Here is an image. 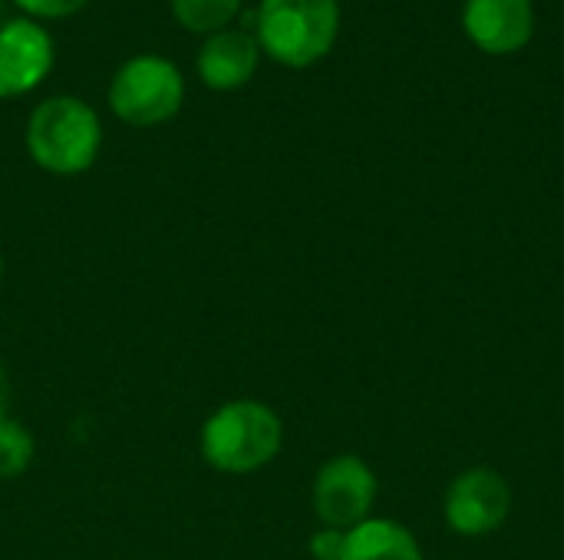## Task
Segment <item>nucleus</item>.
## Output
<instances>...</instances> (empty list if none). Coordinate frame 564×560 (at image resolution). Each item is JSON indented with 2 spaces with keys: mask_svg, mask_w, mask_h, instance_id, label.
<instances>
[{
  "mask_svg": "<svg viewBox=\"0 0 564 560\" xmlns=\"http://www.w3.org/2000/svg\"><path fill=\"white\" fill-rule=\"evenodd\" d=\"M284 446L281 416L261 399L221 403L198 432L202 459L221 475H251L278 459Z\"/></svg>",
  "mask_w": 564,
  "mask_h": 560,
  "instance_id": "obj_1",
  "label": "nucleus"
},
{
  "mask_svg": "<svg viewBox=\"0 0 564 560\" xmlns=\"http://www.w3.org/2000/svg\"><path fill=\"white\" fill-rule=\"evenodd\" d=\"M30 158L50 175H83L96 165L102 149L99 112L79 96H50L36 102L23 132Z\"/></svg>",
  "mask_w": 564,
  "mask_h": 560,
  "instance_id": "obj_2",
  "label": "nucleus"
},
{
  "mask_svg": "<svg viewBox=\"0 0 564 560\" xmlns=\"http://www.w3.org/2000/svg\"><path fill=\"white\" fill-rule=\"evenodd\" d=\"M340 33V0H261L254 40L261 53L288 69L324 59Z\"/></svg>",
  "mask_w": 564,
  "mask_h": 560,
  "instance_id": "obj_3",
  "label": "nucleus"
},
{
  "mask_svg": "<svg viewBox=\"0 0 564 560\" xmlns=\"http://www.w3.org/2000/svg\"><path fill=\"white\" fill-rule=\"evenodd\" d=\"M185 106L182 69L159 53L129 56L109 79V109L132 129L172 122Z\"/></svg>",
  "mask_w": 564,
  "mask_h": 560,
  "instance_id": "obj_4",
  "label": "nucleus"
},
{
  "mask_svg": "<svg viewBox=\"0 0 564 560\" xmlns=\"http://www.w3.org/2000/svg\"><path fill=\"white\" fill-rule=\"evenodd\" d=\"M380 495L377 472L360 455H334L314 475V515L324 528L350 531L360 521L373 518V505Z\"/></svg>",
  "mask_w": 564,
  "mask_h": 560,
  "instance_id": "obj_5",
  "label": "nucleus"
},
{
  "mask_svg": "<svg viewBox=\"0 0 564 560\" xmlns=\"http://www.w3.org/2000/svg\"><path fill=\"white\" fill-rule=\"evenodd\" d=\"M512 502V485L499 469L473 465L449 482L443 495V518L459 538H489L509 521Z\"/></svg>",
  "mask_w": 564,
  "mask_h": 560,
  "instance_id": "obj_6",
  "label": "nucleus"
},
{
  "mask_svg": "<svg viewBox=\"0 0 564 560\" xmlns=\"http://www.w3.org/2000/svg\"><path fill=\"white\" fill-rule=\"evenodd\" d=\"M56 63V46L40 20L13 17L0 23V99H20L43 86Z\"/></svg>",
  "mask_w": 564,
  "mask_h": 560,
  "instance_id": "obj_7",
  "label": "nucleus"
},
{
  "mask_svg": "<svg viewBox=\"0 0 564 560\" xmlns=\"http://www.w3.org/2000/svg\"><path fill=\"white\" fill-rule=\"evenodd\" d=\"M463 30L482 53L509 56L529 46L535 33V7L532 0H466Z\"/></svg>",
  "mask_w": 564,
  "mask_h": 560,
  "instance_id": "obj_8",
  "label": "nucleus"
},
{
  "mask_svg": "<svg viewBox=\"0 0 564 560\" xmlns=\"http://www.w3.org/2000/svg\"><path fill=\"white\" fill-rule=\"evenodd\" d=\"M258 63H261V46L254 33L235 30V26L205 36L195 56L198 79L215 92H231L251 83V76L258 73Z\"/></svg>",
  "mask_w": 564,
  "mask_h": 560,
  "instance_id": "obj_9",
  "label": "nucleus"
},
{
  "mask_svg": "<svg viewBox=\"0 0 564 560\" xmlns=\"http://www.w3.org/2000/svg\"><path fill=\"white\" fill-rule=\"evenodd\" d=\"M340 560H426L416 535L393 518H367L347 531Z\"/></svg>",
  "mask_w": 564,
  "mask_h": 560,
  "instance_id": "obj_10",
  "label": "nucleus"
},
{
  "mask_svg": "<svg viewBox=\"0 0 564 560\" xmlns=\"http://www.w3.org/2000/svg\"><path fill=\"white\" fill-rule=\"evenodd\" d=\"M169 3H172V17L178 20V26L198 36H212L231 26L245 0H169Z\"/></svg>",
  "mask_w": 564,
  "mask_h": 560,
  "instance_id": "obj_11",
  "label": "nucleus"
},
{
  "mask_svg": "<svg viewBox=\"0 0 564 560\" xmlns=\"http://www.w3.org/2000/svg\"><path fill=\"white\" fill-rule=\"evenodd\" d=\"M33 436L13 416L0 419V482L20 479L33 462Z\"/></svg>",
  "mask_w": 564,
  "mask_h": 560,
  "instance_id": "obj_12",
  "label": "nucleus"
},
{
  "mask_svg": "<svg viewBox=\"0 0 564 560\" xmlns=\"http://www.w3.org/2000/svg\"><path fill=\"white\" fill-rule=\"evenodd\" d=\"M10 3H13L23 17L46 23V20H66V17H73V13H79L89 0H10Z\"/></svg>",
  "mask_w": 564,
  "mask_h": 560,
  "instance_id": "obj_13",
  "label": "nucleus"
},
{
  "mask_svg": "<svg viewBox=\"0 0 564 560\" xmlns=\"http://www.w3.org/2000/svg\"><path fill=\"white\" fill-rule=\"evenodd\" d=\"M344 545H347V531H337V528H324L311 535L307 541V551L314 560H340L344 558Z\"/></svg>",
  "mask_w": 564,
  "mask_h": 560,
  "instance_id": "obj_14",
  "label": "nucleus"
},
{
  "mask_svg": "<svg viewBox=\"0 0 564 560\" xmlns=\"http://www.w3.org/2000/svg\"><path fill=\"white\" fill-rule=\"evenodd\" d=\"M7 416H10V376L0 366V419H7Z\"/></svg>",
  "mask_w": 564,
  "mask_h": 560,
  "instance_id": "obj_15",
  "label": "nucleus"
},
{
  "mask_svg": "<svg viewBox=\"0 0 564 560\" xmlns=\"http://www.w3.org/2000/svg\"><path fill=\"white\" fill-rule=\"evenodd\" d=\"M3 267H7V264H3V254H0V281H3Z\"/></svg>",
  "mask_w": 564,
  "mask_h": 560,
  "instance_id": "obj_16",
  "label": "nucleus"
}]
</instances>
